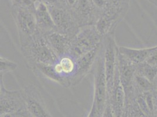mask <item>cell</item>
Wrapping results in <instances>:
<instances>
[{
  "label": "cell",
  "mask_w": 157,
  "mask_h": 117,
  "mask_svg": "<svg viewBox=\"0 0 157 117\" xmlns=\"http://www.w3.org/2000/svg\"><path fill=\"white\" fill-rule=\"evenodd\" d=\"M139 65V74L148 79L151 82L155 80L157 76V66L151 65L147 62Z\"/></svg>",
  "instance_id": "cell-18"
},
{
  "label": "cell",
  "mask_w": 157,
  "mask_h": 117,
  "mask_svg": "<svg viewBox=\"0 0 157 117\" xmlns=\"http://www.w3.org/2000/svg\"><path fill=\"white\" fill-rule=\"evenodd\" d=\"M1 114H13L25 110L26 103L22 90H10L4 83V76H0Z\"/></svg>",
  "instance_id": "cell-7"
},
{
  "label": "cell",
  "mask_w": 157,
  "mask_h": 117,
  "mask_svg": "<svg viewBox=\"0 0 157 117\" xmlns=\"http://www.w3.org/2000/svg\"><path fill=\"white\" fill-rule=\"evenodd\" d=\"M20 49L29 69L37 65H55L59 59L39 30Z\"/></svg>",
  "instance_id": "cell-1"
},
{
  "label": "cell",
  "mask_w": 157,
  "mask_h": 117,
  "mask_svg": "<svg viewBox=\"0 0 157 117\" xmlns=\"http://www.w3.org/2000/svg\"><path fill=\"white\" fill-rule=\"evenodd\" d=\"M134 88L143 92L150 91L152 88V82L141 74L136 72L134 81Z\"/></svg>",
  "instance_id": "cell-17"
},
{
  "label": "cell",
  "mask_w": 157,
  "mask_h": 117,
  "mask_svg": "<svg viewBox=\"0 0 157 117\" xmlns=\"http://www.w3.org/2000/svg\"><path fill=\"white\" fill-rule=\"evenodd\" d=\"M33 1L35 2V3H36V2H42V0H33Z\"/></svg>",
  "instance_id": "cell-29"
},
{
  "label": "cell",
  "mask_w": 157,
  "mask_h": 117,
  "mask_svg": "<svg viewBox=\"0 0 157 117\" xmlns=\"http://www.w3.org/2000/svg\"><path fill=\"white\" fill-rule=\"evenodd\" d=\"M47 7L57 31L73 38L80 27L71 9L67 8L65 5Z\"/></svg>",
  "instance_id": "cell-5"
},
{
  "label": "cell",
  "mask_w": 157,
  "mask_h": 117,
  "mask_svg": "<svg viewBox=\"0 0 157 117\" xmlns=\"http://www.w3.org/2000/svg\"><path fill=\"white\" fill-rule=\"evenodd\" d=\"M54 68L58 75L71 83V79L74 76L76 69V59L69 55H66L59 58L54 65Z\"/></svg>",
  "instance_id": "cell-16"
},
{
  "label": "cell",
  "mask_w": 157,
  "mask_h": 117,
  "mask_svg": "<svg viewBox=\"0 0 157 117\" xmlns=\"http://www.w3.org/2000/svg\"><path fill=\"white\" fill-rule=\"evenodd\" d=\"M104 37L95 25L82 26L72 39L69 54L77 59L101 45Z\"/></svg>",
  "instance_id": "cell-3"
},
{
  "label": "cell",
  "mask_w": 157,
  "mask_h": 117,
  "mask_svg": "<svg viewBox=\"0 0 157 117\" xmlns=\"http://www.w3.org/2000/svg\"><path fill=\"white\" fill-rule=\"evenodd\" d=\"M131 117H148L138 107V104L134 105L131 111Z\"/></svg>",
  "instance_id": "cell-21"
},
{
  "label": "cell",
  "mask_w": 157,
  "mask_h": 117,
  "mask_svg": "<svg viewBox=\"0 0 157 117\" xmlns=\"http://www.w3.org/2000/svg\"><path fill=\"white\" fill-rule=\"evenodd\" d=\"M42 1L46 4L47 6H55L64 5L63 2H62L60 0H42Z\"/></svg>",
  "instance_id": "cell-23"
},
{
  "label": "cell",
  "mask_w": 157,
  "mask_h": 117,
  "mask_svg": "<svg viewBox=\"0 0 157 117\" xmlns=\"http://www.w3.org/2000/svg\"><path fill=\"white\" fill-rule=\"evenodd\" d=\"M154 110H157V94L155 96H154Z\"/></svg>",
  "instance_id": "cell-26"
},
{
  "label": "cell",
  "mask_w": 157,
  "mask_h": 117,
  "mask_svg": "<svg viewBox=\"0 0 157 117\" xmlns=\"http://www.w3.org/2000/svg\"><path fill=\"white\" fill-rule=\"evenodd\" d=\"M17 29L20 46L32 39L38 31L35 11L18 6H13L11 10Z\"/></svg>",
  "instance_id": "cell-4"
},
{
  "label": "cell",
  "mask_w": 157,
  "mask_h": 117,
  "mask_svg": "<svg viewBox=\"0 0 157 117\" xmlns=\"http://www.w3.org/2000/svg\"><path fill=\"white\" fill-rule=\"evenodd\" d=\"M157 48V45L141 49L118 46V50L120 54L128 59L133 65H138L145 62Z\"/></svg>",
  "instance_id": "cell-14"
},
{
  "label": "cell",
  "mask_w": 157,
  "mask_h": 117,
  "mask_svg": "<svg viewBox=\"0 0 157 117\" xmlns=\"http://www.w3.org/2000/svg\"><path fill=\"white\" fill-rule=\"evenodd\" d=\"M118 67L120 78L124 90L127 101L131 98L134 90V81L136 69L134 65L119 53L118 50Z\"/></svg>",
  "instance_id": "cell-10"
},
{
  "label": "cell",
  "mask_w": 157,
  "mask_h": 117,
  "mask_svg": "<svg viewBox=\"0 0 157 117\" xmlns=\"http://www.w3.org/2000/svg\"><path fill=\"white\" fill-rule=\"evenodd\" d=\"M105 72L107 85L108 96L111 91L118 65V47L114 32L105 36L103 40Z\"/></svg>",
  "instance_id": "cell-6"
},
{
  "label": "cell",
  "mask_w": 157,
  "mask_h": 117,
  "mask_svg": "<svg viewBox=\"0 0 157 117\" xmlns=\"http://www.w3.org/2000/svg\"><path fill=\"white\" fill-rule=\"evenodd\" d=\"M87 117H96V115L95 114L94 112L92 110V109H90V111L87 115Z\"/></svg>",
  "instance_id": "cell-27"
},
{
  "label": "cell",
  "mask_w": 157,
  "mask_h": 117,
  "mask_svg": "<svg viewBox=\"0 0 157 117\" xmlns=\"http://www.w3.org/2000/svg\"><path fill=\"white\" fill-rule=\"evenodd\" d=\"M145 62H147L151 65L157 66V48L155 49V51L153 52L150 57Z\"/></svg>",
  "instance_id": "cell-22"
},
{
  "label": "cell",
  "mask_w": 157,
  "mask_h": 117,
  "mask_svg": "<svg viewBox=\"0 0 157 117\" xmlns=\"http://www.w3.org/2000/svg\"><path fill=\"white\" fill-rule=\"evenodd\" d=\"M18 65L3 56L0 57V76H4L6 73L14 72L17 69Z\"/></svg>",
  "instance_id": "cell-19"
},
{
  "label": "cell",
  "mask_w": 157,
  "mask_h": 117,
  "mask_svg": "<svg viewBox=\"0 0 157 117\" xmlns=\"http://www.w3.org/2000/svg\"><path fill=\"white\" fill-rule=\"evenodd\" d=\"M153 3H154L157 6V0H151Z\"/></svg>",
  "instance_id": "cell-30"
},
{
  "label": "cell",
  "mask_w": 157,
  "mask_h": 117,
  "mask_svg": "<svg viewBox=\"0 0 157 117\" xmlns=\"http://www.w3.org/2000/svg\"><path fill=\"white\" fill-rule=\"evenodd\" d=\"M101 117H116L114 114L113 111L111 109L110 104H109L108 103L107 104L104 113Z\"/></svg>",
  "instance_id": "cell-24"
},
{
  "label": "cell",
  "mask_w": 157,
  "mask_h": 117,
  "mask_svg": "<svg viewBox=\"0 0 157 117\" xmlns=\"http://www.w3.org/2000/svg\"><path fill=\"white\" fill-rule=\"evenodd\" d=\"M107 103L110 104L116 117H123L126 104L125 94L120 78L118 67L117 68L111 91L108 96Z\"/></svg>",
  "instance_id": "cell-11"
},
{
  "label": "cell",
  "mask_w": 157,
  "mask_h": 117,
  "mask_svg": "<svg viewBox=\"0 0 157 117\" xmlns=\"http://www.w3.org/2000/svg\"><path fill=\"white\" fill-rule=\"evenodd\" d=\"M42 35L58 58L69 54L72 38L58 31Z\"/></svg>",
  "instance_id": "cell-12"
},
{
  "label": "cell",
  "mask_w": 157,
  "mask_h": 117,
  "mask_svg": "<svg viewBox=\"0 0 157 117\" xmlns=\"http://www.w3.org/2000/svg\"><path fill=\"white\" fill-rule=\"evenodd\" d=\"M101 45L76 59V72L71 79V87L78 85L94 67Z\"/></svg>",
  "instance_id": "cell-9"
},
{
  "label": "cell",
  "mask_w": 157,
  "mask_h": 117,
  "mask_svg": "<svg viewBox=\"0 0 157 117\" xmlns=\"http://www.w3.org/2000/svg\"><path fill=\"white\" fill-rule=\"evenodd\" d=\"M76 1L77 0H66V3L68 6L72 7L75 4Z\"/></svg>",
  "instance_id": "cell-25"
},
{
  "label": "cell",
  "mask_w": 157,
  "mask_h": 117,
  "mask_svg": "<svg viewBox=\"0 0 157 117\" xmlns=\"http://www.w3.org/2000/svg\"><path fill=\"white\" fill-rule=\"evenodd\" d=\"M38 29L42 34L57 31L48 8L43 2L35 3Z\"/></svg>",
  "instance_id": "cell-13"
},
{
  "label": "cell",
  "mask_w": 157,
  "mask_h": 117,
  "mask_svg": "<svg viewBox=\"0 0 157 117\" xmlns=\"http://www.w3.org/2000/svg\"><path fill=\"white\" fill-rule=\"evenodd\" d=\"M94 93L91 109L97 117H101L108 100L103 43L94 65Z\"/></svg>",
  "instance_id": "cell-2"
},
{
  "label": "cell",
  "mask_w": 157,
  "mask_h": 117,
  "mask_svg": "<svg viewBox=\"0 0 157 117\" xmlns=\"http://www.w3.org/2000/svg\"><path fill=\"white\" fill-rule=\"evenodd\" d=\"M155 80H156V83H155V89H156V91H157V77L155 78Z\"/></svg>",
  "instance_id": "cell-31"
},
{
  "label": "cell",
  "mask_w": 157,
  "mask_h": 117,
  "mask_svg": "<svg viewBox=\"0 0 157 117\" xmlns=\"http://www.w3.org/2000/svg\"><path fill=\"white\" fill-rule=\"evenodd\" d=\"M30 70L36 75L42 76L55 83H56L66 88L71 87L69 80L60 77L57 74L54 68V65H37L34 66Z\"/></svg>",
  "instance_id": "cell-15"
},
{
  "label": "cell",
  "mask_w": 157,
  "mask_h": 117,
  "mask_svg": "<svg viewBox=\"0 0 157 117\" xmlns=\"http://www.w3.org/2000/svg\"><path fill=\"white\" fill-rule=\"evenodd\" d=\"M152 117H157V110L154 111L152 115Z\"/></svg>",
  "instance_id": "cell-28"
},
{
  "label": "cell",
  "mask_w": 157,
  "mask_h": 117,
  "mask_svg": "<svg viewBox=\"0 0 157 117\" xmlns=\"http://www.w3.org/2000/svg\"><path fill=\"white\" fill-rule=\"evenodd\" d=\"M26 109L33 117H52L46 109L38 88L29 85L22 89Z\"/></svg>",
  "instance_id": "cell-8"
},
{
  "label": "cell",
  "mask_w": 157,
  "mask_h": 117,
  "mask_svg": "<svg viewBox=\"0 0 157 117\" xmlns=\"http://www.w3.org/2000/svg\"><path fill=\"white\" fill-rule=\"evenodd\" d=\"M13 6H18L35 11V4L33 0H11Z\"/></svg>",
  "instance_id": "cell-20"
}]
</instances>
